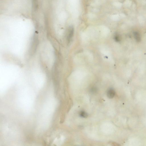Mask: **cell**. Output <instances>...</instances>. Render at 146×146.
<instances>
[{
  "label": "cell",
  "mask_w": 146,
  "mask_h": 146,
  "mask_svg": "<svg viewBox=\"0 0 146 146\" xmlns=\"http://www.w3.org/2000/svg\"><path fill=\"white\" fill-rule=\"evenodd\" d=\"M74 32V29L72 26L70 27L69 29V31L67 35V40L69 42H70V40L72 38Z\"/></svg>",
  "instance_id": "cell-1"
},
{
  "label": "cell",
  "mask_w": 146,
  "mask_h": 146,
  "mask_svg": "<svg viewBox=\"0 0 146 146\" xmlns=\"http://www.w3.org/2000/svg\"><path fill=\"white\" fill-rule=\"evenodd\" d=\"M115 94V91L113 89H110L108 90L107 92V96L108 98L112 99L114 97Z\"/></svg>",
  "instance_id": "cell-2"
},
{
  "label": "cell",
  "mask_w": 146,
  "mask_h": 146,
  "mask_svg": "<svg viewBox=\"0 0 146 146\" xmlns=\"http://www.w3.org/2000/svg\"><path fill=\"white\" fill-rule=\"evenodd\" d=\"M133 36L137 42H140L141 40V38L140 34L137 32H134L133 33Z\"/></svg>",
  "instance_id": "cell-3"
},
{
  "label": "cell",
  "mask_w": 146,
  "mask_h": 146,
  "mask_svg": "<svg viewBox=\"0 0 146 146\" xmlns=\"http://www.w3.org/2000/svg\"><path fill=\"white\" fill-rule=\"evenodd\" d=\"M114 39L117 42H119L121 40V38L119 34H116L114 36Z\"/></svg>",
  "instance_id": "cell-4"
},
{
  "label": "cell",
  "mask_w": 146,
  "mask_h": 146,
  "mask_svg": "<svg viewBox=\"0 0 146 146\" xmlns=\"http://www.w3.org/2000/svg\"><path fill=\"white\" fill-rule=\"evenodd\" d=\"M80 116L82 117L83 118H86L88 116V114L87 113L85 112L84 111H81L80 113Z\"/></svg>",
  "instance_id": "cell-5"
}]
</instances>
